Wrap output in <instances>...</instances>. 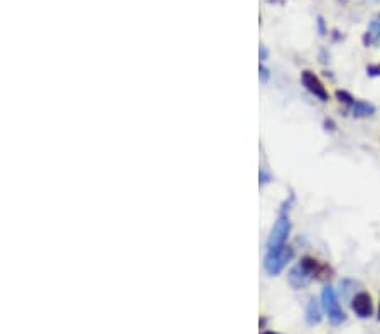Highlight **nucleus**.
Masks as SVG:
<instances>
[{"instance_id": "nucleus-1", "label": "nucleus", "mask_w": 380, "mask_h": 334, "mask_svg": "<svg viewBox=\"0 0 380 334\" xmlns=\"http://www.w3.org/2000/svg\"><path fill=\"white\" fill-rule=\"evenodd\" d=\"M289 230H291V223L289 218L284 211L281 213V216L277 218V221L272 226V231L269 235L267 240V252H276V250H281L286 247V240L289 236Z\"/></svg>"}, {"instance_id": "nucleus-2", "label": "nucleus", "mask_w": 380, "mask_h": 334, "mask_svg": "<svg viewBox=\"0 0 380 334\" xmlns=\"http://www.w3.org/2000/svg\"><path fill=\"white\" fill-rule=\"evenodd\" d=\"M321 300H323V307L326 310L328 314V319H330V322L333 326H338V324H341L345 321V312L341 310L340 304H338V299H336V294L335 290H333V287H324L323 289V294H321Z\"/></svg>"}, {"instance_id": "nucleus-3", "label": "nucleus", "mask_w": 380, "mask_h": 334, "mask_svg": "<svg viewBox=\"0 0 380 334\" xmlns=\"http://www.w3.org/2000/svg\"><path fill=\"white\" fill-rule=\"evenodd\" d=\"M291 258H293V250L289 247L276 250V252H267L266 258H264V267H266L267 273L277 275L291 262Z\"/></svg>"}, {"instance_id": "nucleus-4", "label": "nucleus", "mask_w": 380, "mask_h": 334, "mask_svg": "<svg viewBox=\"0 0 380 334\" xmlns=\"http://www.w3.org/2000/svg\"><path fill=\"white\" fill-rule=\"evenodd\" d=\"M301 81H303V85H304L306 90L311 93V95L316 96L318 100H321V101H328V100H330V93L326 91V88H324L321 80H319V78L314 73L303 71V74H301Z\"/></svg>"}, {"instance_id": "nucleus-5", "label": "nucleus", "mask_w": 380, "mask_h": 334, "mask_svg": "<svg viewBox=\"0 0 380 334\" xmlns=\"http://www.w3.org/2000/svg\"><path fill=\"white\" fill-rule=\"evenodd\" d=\"M351 309H353V312L358 315V317H370V315L373 314V302H372V297L367 292H360V294H356L353 297V300H351Z\"/></svg>"}, {"instance_id": "nucleus-6", "label": "nucleus", "mask_w": 380, "mask_h": 334, "mask_svg": "<svg viewBox=\"0 0 380 334\" xmlns=\"http://www.w3.org/2000/svg\"><path fill=\"white\" fill-rule=\"evenodd\" d=\"M299 265L303 267L304 270L308 272L313 278L314 277H316V278H324V277H326V272L330 273V268H328L326 265H323V263H319L318 260L313 258V257H304L303 260H301Z\"/></svg>"}, {"instance_id": "nucleus-7", "label": "nucleus", "mask_w": 380, "mask_h": 334, "mask_svg": "<svg viewBox=\"0 0 380 334\" xmlns=\"http://www.w3.org/2000/svg\"><path fill=\"white\" fill-rule=\"evenodd\" d=\"M311 280H313V277L309 275V273L306 272L301 265L294 267L293 270L289 272V284L293 285L294 289H304Z\"/></svg>"}, {"instance_id": "nucleus-8", "label": "nucleus", "mask_w": 380, "mask_h": 334, "mask_svg": "<svg viewBox=\"0 0 380 334\" xmlns=\"http://www.w3.org/2000/svg\"><path fill=\"white\" fill-rule=\"evenodd\" d=\"M351 108V113L355 115V117H370V115L375 113V106L367 103V101H360V100H355V103L350 106Z\"/></svg>"}, {"instance_id": "nucleus-9", "label": "nucleus", "mask_w": 380, "mask_h": 334, "mask_svg": "<svg viewBox=\"0 0 380 334\" xmlns=\"http://www.w3.org/2000/svg\"><path fill=\"white\" fill-rule=\"evenodd\" d=\"M319 319H321V312H319V305L316 300H311L308 304V309H306V321L309 324H318Z\"/></svg>"}, {"instance_id": "nucleus-10", "label": "nucleus", "mask_w": 380, "mask_h": 334, "mask_svg": "<svg viewBox=\"0 0 380 334\" xmlns=\"http://www.w3.org/2000/svg\"><path fill=\"white\" fill-rule=\"evenodd\" d=\"M365 39H367L368 43H377V41H380V17H377L372 24H370V31L367 32Z\"/></svg>"}, {"instance_id": "nucleus-11", "label": "nucleus", "mask_w": 380, "mask_h": 334, "mask_svg": "<svg viewBox=\"0 0 380 334\" xmlns=\"http://www.w3.org/2000/svg\"><path fill=\"white\" fill-rule=\"evenodd\" d=\"M336 98L340 100V101H343L345 105H348V106H351V105L355 103V98H353V96H351L350 93L343 91V90H338V91H336Z\"/></svg>"}, {"instance_id": "nucleus-12", "label": "nucleus", "mask_w": 380, "mask_h": 334, "mask_svg": "<svg viewBox=\"0 0 380 334\" xmlns=\"http://www.w3.org/2000/svg\"><path fill=\"white\" fill-rule=\"evenodd\" d=\"M367 73L370 76H380V63L378 64H373V66H368L367 68Z\"/></svg>"}, {"instance_id": "nucleus-13", "label": "nucleus", "mask_w": 380, "mask_h": 334, "mask_svg": "<svg viewBox=\"0 0 380 334\" xmlns=\"http://www.w3.org/2000/svg\"><path fill=\"white\" fill-rule=\"evenodd\" d=\"M259 71H261V80H262V81H267V78H269V69H267L266 66H264V64H261Z\"/></svg>"}, {"instance_id": "nucleus-14", "label": "nucleus", "mask_w": 380, "mask_h": 334, "mask_svg": "<svg viewBox=\"0 0 380 334\" xmlns=\"http://www.w3.org/2000/svg\"><path fill=\"white\" fill-rule=\"evenodd\" d=\"M266 58H267V51H266V48H261V59L264 61Z\"/></svg>"}, {"instance_id": "nucleus-15", "label": "nucleus", "mask_w": 380, "mask_h": 334, "mask_svg": "<svg viewBox=\"0 0 380 334\" xmlns=\"http://www.w3.org/2000/svg\"><path fill=\"white\" fill-rule=\"evenodd\" d=\"M264 334H277V332H272V331H267V332H264Z\"/></svg>"}, {"instance_id": "nucleus-16", "label": "nucleus", "mask_w": 380, "mask_h": 334, "mask_svg": "<svg viewBox=\"0 0 380 334\" xmlns=\"http://www.w3.org/2000/svg\"><path fill=\"white\" fill-rule=\"evenodd\" d=\"M378 319H380V305H378Z\"/></svg>"}]
</instances>
